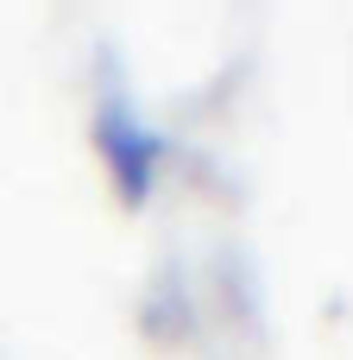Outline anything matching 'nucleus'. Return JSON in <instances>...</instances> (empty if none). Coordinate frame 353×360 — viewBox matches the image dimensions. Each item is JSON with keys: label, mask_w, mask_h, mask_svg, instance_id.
Segmentation results:
<instances>
[{"label": "nucleus", "mask_w": 353, "mask_h": 360, "mask_svg": "<svg viewBox=\"0 0 353 360\" xmlns=\"http://www.w3.org/2000/svg\"><path fill=\"white\" fill-rule=\"evenodd\" d=\"M101 152H107V171L114 184L126 190V202H139L152 190V165H158V139H145L126 114H101Z\"/></svg>", "instance_id": "1"}]
</instances>
